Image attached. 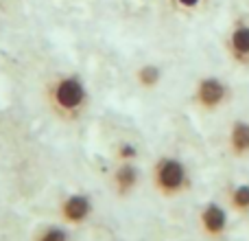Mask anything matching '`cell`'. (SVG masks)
I'll return each mask as SVG.
<instances>
[{"label": "cell", "mask_w": 249, "mask_h": 241, "mask_svg": "<svg viewBox=\"0 0 249 241\" xmlns=\"http://www.w3.org/2000/svg\"><path fill=\"white\" fill-rule=\"evenodd\" d=\"M232 97L230 86L221 77H201L193 90V101L203 112H216Z\"/></svg>", "instance_id": "cell-3"}, {"label": "cell", "mask_w": 249, "mask_h": 241, "mask_svg": "<svg viewBox=\"0 0 249 241\" xmlns=\"http://www.w3.org/2000/svg\"><path fill=\"white\" fill-rule=\"evenodd\" d=\"M48 103L51 110L57 114L59 119H79L86 110L90 95H88V88L83 83V79L79 75H61L55 77L48 86Z\"/></svg>", "instance_id": "cell-1"}, {"label": "cell", "mask_w": 249, "mask_h": 241, "mask_svg": "<svg viewBox=\"0 0 249 241\" xmlns=\"http://www.w3.org/2000/svg\"><path fill=\"white\" fill-rule=\"evenodd\" d=\"M138 180H140V171H138V167L133 164V160H121V164L114 169L112 184L121 198H127L131 191H136Z\"/></svg>", "instance_id": "cell-6"}, {"label": "cell", "mask_w": 249, "mask_h": 241, "mask_svg": "<svg viewBox=\"0 0 249 241\" xmlns=\"http://www.w3.org/2000/svg\"><path fill=\"white\" fill-rule=\"evenodd\" d=\"M153 186L164 198H175L188 189V169L179 158L164 156L153 164Z\"/></svg>", "instance_id": "cell-2"}, {"label": "cell", "mask_w": 249, "mask_h": 241, "mask_svg": "<svg viewBox=\"0 0 249 241\" xmlns=\"http://www.w3.org/2000/svg\"><path fill=\"white\" fill-rule=\"evenodd\" d=\"M228 147L232 156H247L249 154V120H234L228 134Z\"/></svg>", "instance_id": "cell-8"}, {"label": "cell", "mask_w": 249, "mask_h": 241, "mask_svg": "<svg viewBox=\"0 0 249 241\" xmlns=\"http://www.w3.org/2000/svg\"><path fill=\"white\" fill-rule=\"evenodd\" d=\"M228 211H225L221 204L216 202H208L206 206L199 213V226L201 230L212 239H221L225 233H228Z\"/></svg>", "instance_id": "cell-5"}, {"label": "cell", "mask_w": 249, "mask_h": 241, "mask_svg": "<svg viewBox=\"0 0 249 241\" xmlns=\"http://www.w3.org/2000/svg\"><path fill=\"white\" fill-rule=\"evenodd\" d=\"M203 0H173V7L179 9V11H197L199 7H201Z\"/></svg>", "instance_id": "cell-12"}, {"label": "cell", "mask_w": 249, "mask_h": 241, "mask_svg": "<svg viewBox=\"0 0 249 241\" xmlns=\"http://www.w3.org/2000/svg\"><path fill=\"white\" fill-rule=\"evenodd\" d=\"M230 206L238 213H249V184H236L230 191Z\"/></svg>", "instance_id": "cell-10"}, {"label": "cell", "mask_w": 249, "mask_h": 241, "mask_svg": "<svg viewBox=\"0 0 249 241\" xmlns=\"http://www.w3.org/2000/svg\"><path fill=\"white\" fill-rule=\"evenodd\" d=\"M92 198L86 193H72L68 198L61 200L59 204V217L66 221V224L72 226H81L83 221L90 220L92 215Z\"/></svg>", "instance_id": "cell-4"}, {"label": "cell", "mask_w": 249, "mask_h": 241, "mask_svg": "<svg viewBox=\"0 0 249 241\" xmlns=\"http://www.w3.org/2000/svg\"><path fill=\"white\" fill-rule=\"evenodd\" d=\"M228 51L234 61L238 64H249V24L238 22L228 38Z\"/></svg>", "instance_id": "cell-7"}, {"label": "cell", "mask_w": 249, "mask_h": 241, "mask_svg": "<svg viewBox=\"0 0 249 241\" xmlns=\"http://www.w3.org/2000/svg\"><path fill=\"white\" fill-rule=\"evenodd\" d=\"M35 241H70V235L61 226H46L35 235Z\"/></svg>", "instance_id": "cell-11"}, {"label": "cell", "mask_w": 249, "mask_h": 241, "mask_svg": "<svg viewBox=\"0 0 249 241\" xmlns=\"http://www.w3.org/2000/svg\"><path fill=\"white\" fill-rule=\"evenodd\" d=\"M136 147L129 145V142H124V145H121V149H118V158L121 160H133L136 158Z\"/></svg>", "instance_id": "cell-13"}, {"label": "cell", "mask_w": 249, "mask_h": 241, "mask_svg": "<svg viewBox=\"0 0 249 241\" xmlns=\"http://www.w3.org/2000/svg\"><path fill=\"white\" fill-rule=\"evenodd\" d=\"M136 79H138V86L151 90V88H155L160 81H162V70H160V66H155V64H144L138 68Z\"/></svg>", "instance_id": "cell-9"}]
</instances>
